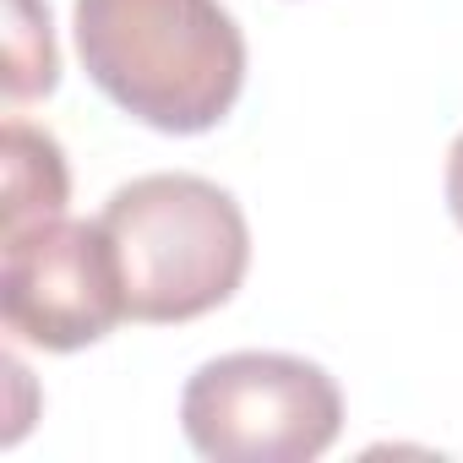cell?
<instances>
[{
	"label": "cell",
	"instance_id": "1",
	"mask_svg": "<svg viewBox=\"0 0 463 463\" xmlns=\"http://www.w3.org/2000/svg\"><path fill=\"white\" fill-rule=\"evenodd\" d=\"M71 28L93 88L153 131H213L246 88V39L218 0H77Z\"/></svg>",
	"mask_w": 463,
	"mask_h": 463
},
{
	"label": "cell",
	"instance_id": "2",
	"mask_svg": "<svg viewBox=\"0 0 463 463\" xmlns=\"http://www.w3.org/2000/svg\"><path fill=\"white\" fill-rule=\"evenodd\" d=\"M99 223L109 229L131 322H191L218 311L251 268V229L241 202L202 175H137Z\"/></svg>",
	"mask_w": 463,
	"mask_h": 463
},
{
	"label": "cell",
	"instance_id": "3",
	"mask_svg": "<svg viewBox=\"0 0 463 463\" xmlns=\"http://www.w3.org/2000/svg\"><path fill=\"white\" fill-rule=\"evenodd\" d=\"M180 430L213 463H311L344 430V392L317 360L235 349L185 382Z\"/></svg>",
	"mask_w": 463,
	"mask_h": 463
},
{
	"label": "cell",
	"instance_id": "4",
	"mask_svg": "<svg viewBox=\"0 0 463 463\" xmlns=\"http://www.w3.org/2000/svg\"><path fill=\"white\" fill-rule=\"evenodd\" d=\"M0 317L33 349L71 354L115 333L126 311V279L109 229L93 218H44L6 235L0 268Z\"/></svg>",
	"mask_w": 463,
	"mask_h": 463
},
{
	"label": "cell",
	"instance_id": "5",
	"mask_svg": "<svg viewBox=\"0 0 463 463\" xmlns=\"http://www.w3.org/2000/svg\"><path fill=\"white\" fill-rule=\"evenodd\" d=\"M0 169H6V235L66 213L71 175H66V153L50 131H39L28 120H6Z\"/></svg>",
	"mask_w": 463,
	"mask_h": 463
},
{
	"label": "cell",
	"instance_id": "6",
	"mask_svg": "<svg viewBox=\"0 0 463 463\" xmlns=\"http://www.w3.org/2000/svg\"><path fill=\"white\" fill-rule=\"evenodd\" d=\"M12 28H6V99H39L61 82V55L50 33L44 0H6Z\"/></svg>",
	"mask_w": 463,
	"mask_h": 463
},
{
	"label": "cell",
	"instance_id": "7",
	"mask_svg": "<svg viewBox=\"0 0 463 463\" xmlns=\"http://www.w3.org/2000/svg\"><path fill=\"white\" fill-rule=\"evenodd\" d=\"M447 207H452V218L463 229V131H458V142L447 153Z\"/></svg>",
	"mask_w": 463,
	"mask_h": 463
}]
</instances>
